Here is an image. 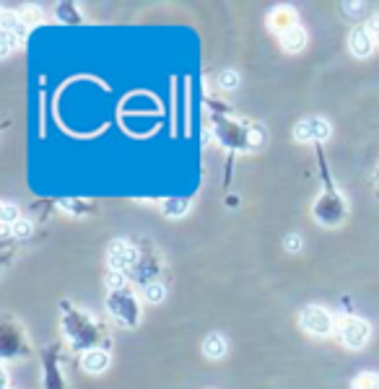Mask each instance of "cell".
Segmentation results:
<instances>
[{"label": "cell", "instance_id": "1", "mask_svg": "<svg viewBox=\"0 0 379 389\" xmlns=\"http://www.w3.org/2000/svg\"><path fill=\"white\" fill-rule=\"evenodd\" d=\"M299 322H302L304 330L312 332V335L322 337L333 332V317H330V312L322 309V306H307L302 312V317H299Z\"/></svg>", "mask_w": 379, "mask_h": 389}, {"label": "cell", "instance_id": "2", "mask_svg": "<svg viewBox=\"0 0 379 389\" xmlns=\"http://www.w3.org/2000/svg\"><path fill=\"white\" fill-rule=\"evenodd\" d=\"M340 340L346 343L348 348H364L369 340V324L358 317H351L340 324Z\"/></svg>", "mask_w": 379, "mask_h": 389}, {"label": "cell", "instance_id": "3", "mask_svg": "<svg viewBox=\"0 0 379 389\" xmlns=\"http://www.w3.org/2000/svg\"><path fill=\"white\" fill-rule=\"evenodd\" d=\"M293 135H296V141H325L327 135H330V125H327L322 117H312V119H302V122H296V130H293Z\"/></svg>", "mask_w": 379, "mask_h": 389}, {"label": "cell", "instance_id": "4", "mask_svg": "<svg viewBox=\"0 0 379 389\" xmlns=\"http://www.w3.org/2000/svg\"><path fill=\"white\" fill-rule=\"evenodd\" d=\"M107 255H109V265L119 272L125 270V268H130V265H135V259H138L135 249L130 244H125V241H112Z\"/></svg>", "mask_w": 379, "mask_h": 389}, {"label": "cell", "instance_id": "5", "mask_svg": "<svg viewBox=\"0 0 379 389\" xmlns=\"http://www.w3.org/2000/svg\"><path fill=\"white\" fill-rule=\"evenodd\" d=\"M371 34L367 32V29H356V32L351 34V39H348V44H351V52L358 54V57H367L369 52H371Z\"/></svg>", "mask_w": 379, "mask_h": 389}, {"label": "cell", "instance_id": "6", "mask_svg": "<svg viewBox=\"0 0 379 389\" xmlns=\"http://www.w3.org/2000/svg\"><path fill=\"white\" fill-rule=\"evenodd\" d=\"M281 42L289 52H299L304 44H307V34H304L302 26H291V29H286L281 34Z\"/></svg>", "mask_w": 379, "mask_h": 389}, {"label": "cell", "instance_id": "7", "mask_svg": "<svg viewBox=\"0 0 379 389\" xmlns=\"http://www.w3.org/2000/svg\"><path fill=\"white\" fill-rule=\"evenodd\" d=\"M107 366H109V358L104 350H88L86 356H84V368H86L88 374H101Z\"/></svg>", "mask_w": 379, "mask_h": 389}, {"label": "cell", "instance_id": "8", "mask_svg": "<svg viewBox=\"0 0 379 389\" xmlns=\"http://www.w3.org/2000/svg\"><path fill=\"white\" fill-rule=\"evenodd\" d=\"M226 337L218 335V332H213V335L206 337V343H203V353H206L208 358H221L224 353H226Z\"/></svg>", "mask_w": 379, "mask_h": 389}, {"label": "cell", "instance_id": "9", "mask_svg": "<svg viewBox=\"0 0 379 389\" xmlns=\"http://www.w3.org/2000/svg\"><path fill=\"white\" fill-rule=\"evenodd\" d=\"M353 389H379V377L377 374H358L353 379Z\"/></svg>", "mask_w": 379, "mask_h": 389}, {"label": "cell", "instance_id": "10", "mask_svg": "<svg viewBox=\"0 0 379 389\" xmlns=\"http://www.w3.org/2000/svg\"><path fill=\"white\" fill-rule=\"evenodd\" d=\"M19 221H21V213H19V208L11 206V203H6V206H3V223H6V228L16 226Z\"/></svg>", "mask_w": 379, "mask_h": 389}, {"label": "cell", "instance_id": "11", "mask_svg": "<svg viewBox=\"0 0 379 389\" xmlns=\"http://www.w3.org/2000/svg\"><path fill=\"white\" fill-rule=\"evenodd\" d=\"M164 296H166V288H164L162 283H151V286H146V301L159 303V301H164Z\"/></svg>", "mask_w": 379, "mask_h": 389}, {"label": "cell", "instance_id": "12", "mask_svg": "<svg viewBox=\"0 0 379 389\" xmlns=\"http://www.w3.org/2000/svg\"><path fill=\"white\" fill-rule=\"evenodd\" d=\"M8 231H13V237L21 239V237H29V234H32V226H29L26 221H19L13 228H6V234H8Z\"/></svg>", "mask_w": 379, "mask_h": 389}, {"label": "cell", "instance_id": "13", "mask_svg": "<svg viewBox=\"0 0 379 389\" xmlns=\"http://www.w3.org/2000/svg\"><path fill=\"white\" fill-rule=\"evenodd\" d=\"M164 210H166V213H172V216H179L182 210H187V203H182V200H179V203L172 200V203H166V206H164Z\"/></svg>", "mask_w": 379, "mask_h": 389}, {"label": "cell", "instance_id": "14", "mask_svg": "<svg viewBox=\"0 0 379 389\" xmlns=\"http://www.w3.org/2000/svg\"><path fill=\"white\" fill-rule=\"evenodd\" d=\"M239 83V78H237V73H231V70H226L224 76H221V86L224 88H234Z\"/></svg>", "mask_w": 379, "mask_h": 389}, {"label": "cell", "instance_id": "15", "mask_svg": "<svg viewBox=\"0 0 379 389\" xmlns=\"http://www.w3.org/2000/svg\"><path fill=\"white\" fill-rule=\"evenodd\" d=\"M107 283H109V288H122V286H125V275H122L119 270H115L112 275H109Z\"/></svg>", "mask_w": 379, "mask_h": 389}, {"label": "cell", "instance_id": "16", "mask_svg": "<svg viewBox=\"0 0 379 389\" xmlns=\"http://www.w3.org/2000/svg\"><path fill=\"white\" fill-rule=\"evenodd\" d=\"M369 34H371V39L374 42H379V16H374L371 21H369V29H367Z\"/></svg>", "mask_w": 379, "mask_h": 389}, {"label": "cell", "instance_id": "17", "mask_svg": "<svg viewBox=\"0 0 379 389\" xmlns=\"http://www.w3.org/2000/svg\"><path fill=\"white\" fill-rule=\"evenodd\" d=\"M13 34H8V32H3V54H8L11 52V47H13Z\"/></svg>", "mask_w": 379, "mask_h": 389}, {"label": "cell", "instance_id": "18", "mask_svg": "<svg viewBox=\"0 0 379 389\" xmlns=\"http://www.w3.org/2000/svg\"><path fill=\"white\" fill-rule=\"evenodd\" d=\"M299 247H302V241H299V237H296V234L286 239V249H289V252H296Z\"/></svg>", "mask_w": 379, "mask_h": 389}, {"label": "cell", "instance_id": "19", "mask_svg": "<svg viewBox=\"0 0 379 389\" xmlns=\"http://www.w3.org/2000/svg\"><path fill=\"white\" fill-rule=\"evenodd\" d=\"M249 146H262V128L252 130V143Z\"/></svg>", "mask_w": 379, "mask_h": 389}]
</instances>
